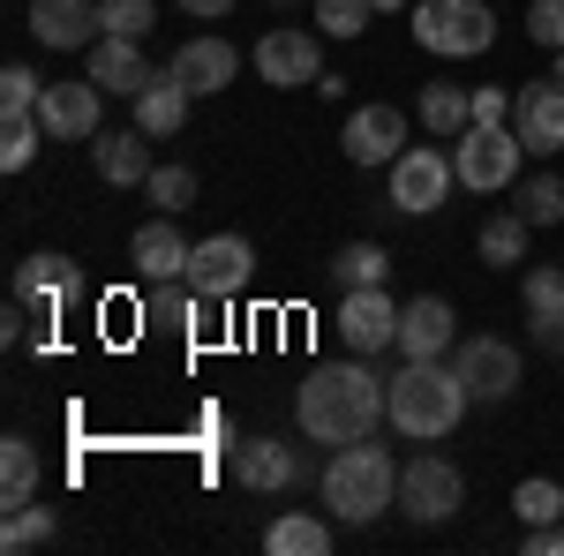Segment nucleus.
<instances>
[{
    "label": "nucleus",
    "instance_id": "f257e3e1",
    "mask_svg": "<svg viewBox=\"0 0 564 556\" xmlns=\"http://www.w3.org/2000/svg\"><path fill=\"white\" fill-rule=\"evenodd\" d=\"M294 414H302V436L339 451V444H361L391 414V384L377 369H361V361H332V369H308Z\"/></svg>",
    "mask_w": 564,
    "mask_h": 556
},
{
    "label": "nucleus",
    "instance_id": "f03ea898",
    "mask_svg": "<svg viewBox=\"0 0 564 556\" xmlns=\"http://www.w3.org/2000/svg\"><path fill=\"white\" fill-rule=\"evenodd\" d=\"M399 504V459H391L384 444H339L332 451V467H324V512L339 519V526H369V519H384Z\"/></svg>",
    "mask_w": 564,
    "mask_h": 556
},
{
    "label": "nucleus",
    "instance_id": "7ed1b4c3",
    "mask_svg": "<svg viewBox=\"0 0 564 556\" xmlns=\"http://www.w3.org/2000/svg\"><path fill=\"white\" fill-rule=\"evenodd\" d=\"M467 422V384L452 361H406L391 377V428L414 436V444H436Z\"/></svg>",
    "mask_w": 564,
    "mask_h": 556
},
{
    "label": "nucleus",
    "instance_id": "20e7f679",
    "mask_svg": "<svg viewBox=\"0 0 564 556\" xmlns=\"http://www.w3.org/2000/svg\"><path fill=\"white\" fill-rule=\"evenodd\" d=\"M414 45L444 53V61H467L497 45V15L481 0H414Z\"/></svg>",
    "mask_w": 564,
    "mask_h": 556
},
{
    "label": "nucleus",
    "instance_id": "39448f33",
    "mask_svg": "<svg viewBox=\"0 0 564 556\" xmlns=\"http://www.w3.org/2000/svg\"><path fill=\"white\" fill-rule=\"evenodd\" d=\"M459 504H467V473L452 467V459L422 451V459L399 467V512L414 519V526H444Z\"/></svg>",
    "mask_w": 564,
    "mask_h": 556
},
{
    "label": "nucleus",
    "instance_id": "423d86ee",
    "mask_svg": "<svg viewBox=\"0 0 564 556\" xmlns=\"http://www.w3.org/2000/svg\"><path fill=\"white\" fill-rule=\"evenodd\" d=\"M249 279H257V249H249L241 233H212V241L188 249V286L212 301V308H226L234 294H249Z\"/></svg>",
    "mask_w": 564,
    "mask_h": 556
},
{
    "label": "nucleus",
    "instance_id": "0eeeda50",
    "mask_svg": "<svg viewBox=\"0 0 564 556\" xmlns=\"http://www.w3.org/2000/svg\"><path fill=\"white\" fill-rule=\"evenodd\" d=\"M520 159H527V143L512 129H467V135H459V151H452L459 188H475V196L512 188V181H520Z\"/></svg>",
    "mask_w": 564,
    "mask_h": 556
},
{
    "label": "nucleus",
    "instance_id": "6e6552de",
    "mask_svg": "<svg viewBox=\"0 0 564 556\" xmlns=\"http://www.w3.org/2000/svg\"><path fill=\"white\" fill-rule=\"evenodd\" d=\"M452 181H459L452 151H430V143H414V151H399V159H391V204H399L406 218H430V211H444Z\"/></svg>",
    "mask_w": 564,
    "mask_h": 556
},
{
    "label": "nucleus",
    "instance_id": "1a4fd4ad",
    "mask_svg": "<svg viewBox=\"0 0 564 556\" xmlns=\"http://www.w3.org/2000/svg\"><path fill=\"white\" fill-rule=\"evenodd\" d=\"M452 369H459L467 399H481V406H505V399L520 391V346H512V339H467L459 353H452Z\"/></svg>",
    "mask_w": 564,
    "mask_h": 556
},
{
    "label": "nucleus",
    "instance_id": "9d476101",
    "mask_svg": "<svg viewBox=\"0 0 564 556\" xmlns=\"http://www.w3.org/2000/svg\"><path fill=\"white\" fill-rule=\"evenodd\" d=\"M8 301H23L31 316H45V324H53L68 301H84V271H76L68 257H23V263H15Z\"/></svg>",
    "mask_w": 564,
    "mask_h": 556
},
{
    "label": "nucleus",
    "instance_id": "9b49d317",
    "mask_svg": "<svg viewBox=\"0 0 564 556\" xmlns=\"http://www.w3.org/2000/svg\"><path fill=\"white\" fill-rule=\"evenodd\" d=\"M339 339H347L354 353L399 346V301H391L384 286H347V294H339Z\"/></svg>",
    "mask_w": 564,
    "mask_h": 556
},
{
    "label": "nucleus",
    "instance_id": "f8f14e48",
    "mask_svg": "<svg viewBox=\"0 0 564 556\" xmlns=\"http://www.w3.org/2000/svg\"><path fill=\"white\" fill-rule=\"evenodd\" d=\"M39 121H45V135L53 143H90L98 135V121H106V90L90 84H45V98H39Z\"/></svg>",
    "mask_w": 564,
    "mask_h": 556
},
{
    "label": "nucleus",
    "instance_id": "ddd939ff",
    "mask_svg": "<svg viewBox=\"0 0 564 556\" xmlns=\"http://www.w3.org/2000/svg\"><path fill=\"white\" fill-rule=\"evenodd\" d=\"M452 346H459V316L444 294H414L399 308V353L406 361H444Z\"/></svg>",
    "mask_w": 564,
    "mask_h": 556
},
{
    "label": "nucleus",
    "instance_id": "4468645a",
    "mask_svg": "<svg viewBox=\"0 0 564 556\" xmlns=\"http://www.w3.org/2000/svg\"><path fill=\"white\" fill-rule=\"evenodd\" d=\"M512 135L527 151H564V84H527L512 90Z\"/></svg>",
    "mask_w": 564,
    "mask_h": 556
},
{
    "label": "nucleus",
    "instance_id": "2eb2a0df",
    "mask_svg": "<svg viewBox=\"0 0 564 556\" xmlns=\"http://www.w3.org/2000/svg\"><path fill=\"white\" fill-rule=\"evenodd\" d=\"M257 76H263V84H279V90L316 84V76H324V53H316L308 31H263V39H257Z\"/></svg>",
    "mask_w": 564,
    "mask_h": 556
},
{
    "label": "nucleus",
    "instance_id": "dca6fc26",
    "mask_svg": "<svg viewBox=\"0 0 564 556\" xmlns=\"http://www.w3.org/2000/svg\"><path fill=\"white\" fill-rule=\"evenodd\" d=\"M347 159L354 166H391L399 151H406V113L399 106H361V113H347Z\"/></svg>",
    "mask_w": 564,
    "mask_h": 556
},
{
    "label": "nucleus",
    "instance_id": "f3484780",
    "mask_svg": "<svg viewBox=\"0 0 564 556\" xmlns=\"http://www.w3.org/2000/svg\"><path fill=\"white\" fill-rule=\"evenodd\" d=\"M98 0H31V39L53 45V53H76V45H98Z\"/></svg>",
    "mask_w": 564,
    "mask_h": 556
},
{
    "label": "nucleus",
    "instance_id": "a211bd4d",
    "mask_svg": "<svg viewBox=\"0 0 564 556\" xmlns=\"http://www.w3.org/2000/svg\"><path fill=\"white\" fill-rule=\"evenodd\" d=\"M90 53V84L106 90V98H135V90L151 84V61H143V39H98V45H84Z\"/></svg>",
    "mask_w": 564,
    "mask_h": 556
},
{
    "label": "nucleus",
    "instance_id": "6ab92c4d",
    "mask_svg": "<svg viewBox=\"0 0 564 556\" xmlns=\"http://www.w3.org/2000/svg\"><path fill=\"white\" fill-rule=\"evenodd\" d=\"M188 249H196V241H181L174 211H159L151 226H135V241H129V257H135L143 279H188Z\"/></svg>",
    "mask_w": 564,
    "mask_h": 556
},
{
    "label": "nucleus",
    "instance_id": "aec40b11",
    "mask_svg": "<svg viewBox=\"0 0 564 556\" xmlns=\"http://www.w3.org/2000/svg\"><path fill=\"white\" fill-rule=\"evenodd\" d=\"M188 106H196V90L181 84L174 68H151V84L135 90V129H143V135H181Z\"/></svg>",
    "mask_w": 564,
    "mask_h": 556
},
{
    "label": "nucleus",
    "instance_id": "412c9836",
    "mask_svg": "<svg viewBox=\"0 0 564 556\" xmlns=\"http://www.w3.org/2000/svg\"><path fill=\"white\" fill-rule=\"evenodd\" d=\"M151 135L143 129H113V135H90V166L106 188H143L151 181V151H143Z\"/></svg>",
    "mask_w": 564,
    "mask_h": 556
},
{
    "label": "nucleus",
    "instance_id": "4be33fe9",
    "mask_svg": "<svg viewBox=\"0 0 564 556\" xmlns=\"http://www.w3.org/2000/svg\"><path fill=\"white\" fill-rule=\"evenodd\" d=\"M527 331H534L542 353H564V271L557 263L527 271Z\"/></svg>",
    "mask_w": 564,
    "mask_h": 556
},
{
    "label": "nucleus",
    "instance_id": "5701e85b",
    "mask_svg": "<svg viewBox=\"0 0 564 556\" xmlns=\"http://www.w3.org/2000/svg\"><path fill=\"white\" fill-rule=\"evenodd\" d=\"M174 76L196 90V98H218V90L241 76V53H234L226 39H188V45L174 53Z\"/></svg>",
    "mask_w": 564,
    "mask_h": 556
},
{
    "label": "nucleus",
    "instance_id": "b1692460",
    "mask_svg": "<svg viewBox=\"0 0 564 556\" xmlns=\"http://www.w3.org/2000/svg\"><path fill=\"white\" fill-rule=\"evenodd\" d=\"M294 444H279V436H249V444H234V481L241 489H294Z\"/></svg>",
    "mask_w": 564,
    "mask_h": 556
},
{
    "label": "nucleus",
    "instance_id": "393cba45",
    "mask_svg": "<svg viewBox=\"0 0 564 556\" xmlns=\"http://www.w3.org/2000/svg\"><path fill=\"white\" fill-rule=\"evenodd\" d=\"M414 113H422V129H430V135H444V143H452V135L475 129V90H459V84H430Z\"/></svg>",
    "mask_w": 564,
    "mask_h": 556
},
{
    "label": "nucleus",
    "instance_id": "a878e982",
    "mask_svg": "<svg viewBox=\"0 0 564 556\" xmlns=\"http://www.w3.org/2000/svg\"><path fill=\"white\" fill-rule=\"evenodd\" d=\"M31 497H39V444L8 436V444H0V504L15 512V504H31Z\"/></svg>",
    "mask_w": 564,
    "mask_h": 556
},
{
    "label": "nucleus",
    "instance_id": "bb28decb",
    "mask_svg": "<svg viewBox=\"0 0 564 556\" xmlns=\"http://www.w3.org/2000/svg\"><path fill=\"white\" fill-rule=\"evenodd\" d=\"M263 549H271V556H324V549H332V526L308 519V512H286V519H271Z\"/></svg>",
    "mask_w": 564,
    "mask_h": 556
},
{
    "label": "nucleus",
    "instance_id": "cd10ccee",
    "mask_svg": "<svg viewBox=\"0 0 564 556\" xmlns=\"http://www.w3.org/2000/svg\"><path fill=\"white\" fill-rule=\"evenodd\" d=\"M332 279H339V294H347V286H384L391 257L377 249V241H347V249L332 257Z\"/></svg>",
    "mask_w": 564,
    "mask_h": 556
},
{
    "label": "nucleus",
    "instance_id": "c85d7f7f",
    "mask_svg": "<svg viewBox=\"0 0 564 556\" xmlns=\"http://www.w3.org/2000/svg\"><path fill=\"white\" fill-rule=\"evenodd\" d=\"M527 233H534V226H527V211H497L489 218V226H481V263H527Z\"/></svg>",
    "mask_w": 564,
    "mask_h": 556
},
{
    "label": "nucleus",
    "instance_id": "c756f323",
    "mask_svg": "<svg viewBox=\"0 0 564 556\" xmlns=\"http://www.w3.org/2000/svg\"><path fill=\"white\" fill-rule=\"evenodd\" d=\"M45 542H53V512H45L39 497H31V504H15V512H8V526H0V549L23 556V549H45Z\"/></svg>",
    "mask_w": 564,
    "mask_h": 556
},
{
    "label": "nucleus",
    "instance_id": "7c9ffc66",
    "mask_svg": "<svg viewBox=\"0 0 564 556\" xmlns=\"http://www.w3.org/2000/svg\"><path fill=\"white\" fill-rule=\"evenodd\" d=\"M39 143H53L39 113H8V129H0V166H8V173H23L31 159H39Z\"/></svg>",
    "mask_w": 564,
    "mask_h": 556
},
{
    "label": "nucleus",
    "instance_id": "2f4dec72",
    "mask_svg": "<svg viewBox=\"0 0 564 556\" xmlns=\"http://www.w3.org/2000/svg\"><path fill=\"white\" fill-rule=\"evenodd\" d=\"M98 39H151V23H159V0H98Z\"/></svg>",
    "mask_w": 564,
    "mask_h": 556
},
{
    "label": "nucleus",
    "instance_id": "473e14b6",
    "mask_svg": "<svg viewBox=\"0 0 564 556\" xmlns=\"http://www.w3.org/2000/svg\"><path fill=\"white\" fill-rule=\"evenodd\" d=\"M196 286H188V279H151V294H143V316H151V324H188V316H196Z\"/></svg>",
    "mask_w": 564,
    "mask_h": 556
},
{
    "label": "nucleus",
    "instance_id": "72a5a7b5",
    "mask_svg": "<svg viewBox=\"0 0 564 556\" xmlns=\"http://www.w3.org/2000/svg\"><path fill=\"white\" fill-rule=\"evenodd\" d=\"M512 211H527V226H564V173H534Z\"/></svg>",
    "mask_w": 564,
    "mask_h": 556
},
{
    "label": "nucleus",
    "instance_id": "f704fd0d",
    "mask_svg": "<svg viewBox=\"0 0 564 556\" xmlns=\"http://www.w3.org/2000/svg\"><path fill=\"white\" fill-rule=\"evenodd\" d=\"M512 512H520L527 526H550V519H564V489L534 473V481H520V489H512Z\"/></svg>",
    "mask_w": 564,
    "mask_h": 556
},
{
    "label": "nucleus",
    "instance_id": "c9c22d12",
    "mask_svg": "<svg viewBox=\"0 0 564 556\" xmlns=\"http://www.w3.org/2000/svg\"><path fill=\"white\" fill-rule=\"evenodd\" d=\"M143 196H151L159 211H188V204H196V173H188V166H151Z\"/></svg>",
    "mask_w": 564,
    "mask_h": 556
},
{
    "label": "nucleus",
    "instance_id": "e433bc0d",
    "mask_svg": "<svg viewBox=\"0 0 564 556\" xmlns=\"http://www.w3.org/2000/svg\"><path fill=\"white\" fill-rule=\"evenodd\" d=\"M369 15H377V0H316V23H324L332 39H361Z\"/></svg>",
    "mask_w": 564,
    "mask_h": 556
},
{
    "label": "nucleus",
    "instance_id": "4c0bfd02",
    "mask_svg": "<svg viewBox=\"0 0 564 556\" xmlns=\"http://www.w3.org/2000/svg\"><path fill=\"white\" fill-rule=\"evenodd\" d=\"M39 98H45V84L23 68V61L0 68V113H39Z\"/></svg>",
    "mask_w": 564,
    "mask_h": 556
},
{
    "label": "nucleus",
    "instance_id": "58836bf2",
    "mask_svg": "<svg viewBox=\"0 0 564 556\" xmlns=\"http://www.w3.org/2000/svg\"><path fill=\"white\" fill-rule=\"evenodd\" d=\"M527 39L564 53V0H534V8H527Z\"/></svg>",
    "mask_w": 564,
    "mask_h": 556
},
{
    "label": "nucleus",
    "instance_id": "ea45409f",
    "mask_svg": "<svg viewBox=\"0 0 564 556\" xmlns=\"http://www.w3.org/2000/svg\"><path fill=\"white\" fill-rule=\"evenodd\" d=\"M475 129H512V90H475Z\"/></svg>",
    "mask_w": 564,
    "mask_h": 556
},
{
    "label": "nucleus",
    "instance_id": "a19ab883",
    "mask_svg": "<svg viewBox=\"0 0 564 556\" xmlns=\"http://www.w3.org/2000/svg\"><path fill=\"white\" fill-rule=\"evenodd\" d=\"M181 15H204V23H218V15H234V0H174Z\"/></svg>",
    "mask_w": 564,
    "mask_h": 556
},
{
    "label": "nucleus",
    "instance_id": "79ce46f5",
    "mask_svg": "<svg viewBox=\"0 0 564 556\" xmlns=\"http://www.w3.org/2000/svg\"><path fill=\"white\" fill-rule=\"evenodd\" d=\"M391 8H406V0H377V15H391Z\"/></svg>",
    "mask_w": 564,
    "mask_h": 556
},
{
    "label": "nucleus",
    "instance_id": "37998d69",
    "mask_svg": "<svg viewBox=\"0 0 564 556\" xmlns=\"http://www.w3.org/2000/svg\"><path fill=\"white\" fill-rule=\"evenodd\" d=\"M550 76H557V84H564V53H557V68H550Z\"/></svg>",
    "mask_w": 564,
    "mask_h": 556
},
{
    "label": "nucleus",
    "instance_id": "c03bdc74",
    "mask_svg": "<svg viewBox=\"0 0 564 556\" xmlns=\"http://www.w3.org/2000/svg\"><path fill=\"white\" fill-rule=\"evenodd\" d=\"M279 8H286V0H279Z\"/></svg>",
    "mask_w": 564,
    "mask_h": 556
}]
</instances>
